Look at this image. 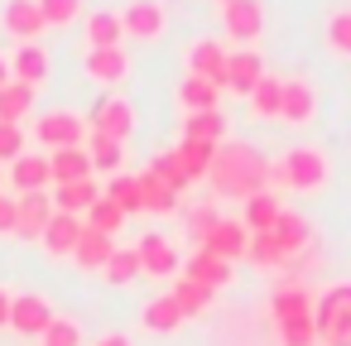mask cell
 I'll return each instance as SVG.
<instances>
[{
    "label": "cell",
    "mask_w": 351,
    "mask_h": 346,
    "mask_svg": "<svg viewBox=\"0 0 351 346\" xmlns=\"http://www.w3.org/2000/svg\"><path fill=\"white\" fill-rule=\"evenodd\" d=\"M87 226H92V231H106V236H116V231L125 226V212H121V207H116V202L101 193V197L87 207Z\"/></svg>",
    "instance_id": "obj_39"
},
{
    "label": "cell",
    "mask_w": 351,
    "mask_h": 346,
    "mask_svg": "<svg viewBox=\"0 0 351 346\" xmlns=\"http://www.w3.org/2000/svg\"><path fill=\"white\" fill-rule=\"evenodd\" d=\"M135 250H140V269H145V274H154V279H178V274H183V260H178L173 240H164L159 231H149Z\"/></svg>",
    "instance_id": "obj_12"
},
{
    "label": "cell",
    "mask_w": 351,
    "mask_h": 346,
    "mask_svg": "<svg viewBox=\"0 0 351 346\" xmlns=\"http://www.w3.org/2000/svg\"><path fill=\"white\" fill-rule=\"evenodd\" d=\"M101 193H106L125 217H130V212H145V193H140V178H135V173H111V183H106Z\"/></svg>",
    "instance_id": "obj_31"
},
{
    "label": "cell",
    "mask_w": 351,
    "mask_h": 346,
    "mask_svg": "<svg viewBox=\"0 0 351 346\" xmlns=\"http://www.w3.org/2000/svg\"><path fill=\"white\" fill-rule=\"evenodd\" d=\"M0 25H5L20 44H39L44 29H49L44 10H39V0H5V10H0Z\"/></svg>",
    "instance_id": "obj_8"
},
{
    "label": "cell",
    "mask_w": 351,
    "mask_h": 346,
    "mask_svg": "<svg viewBox=\"0 0 351 346\" xmlns=\"http://www.w3.org/2000/svg\"><path fill=\"white\" fill-rule=\"evenodd\" d=\"M231 274H236V269H231V260H217V255H207V250H197V255L183 264V279H193V284H202V288H212V293H217V288H226V284H231Z\"/></svg>",
    "instance_id": "obj_23"
},
{
    "label": "cell",
    "mask_w": 351,
    "mask_h": 346,
    "mask_svg": "<svg viewBox=\"0 0 351 346\" xmlns=\"http://www.w3.org/2000/svg\"><path fill=\"white\" fill-rule=\"evenodd\" d=\"M149 173H154V178H164V183H169L173 193H183V188H188V178H183V173H178V164H173V149H164V154H154V164H149Z\"/></svg>",
    "instance_id": "obj_47"
},
{
    "label": "cell",
    "mask_w": 351,
    "mask_h": 346,
    "mask_svg": "<svg viewBox=\"0 0 351 346\" xmlns=\"http://www.w3.org/2000/svg\"><path fill=\"white\" fill-rule=\"evenodd\" d=\"M34 111V87H25V82H5L0 87V121H10V125H20V116H29Z\"/></svg>",
    "instance_id": "obj_33"
},
{
    "label": "cell",
    "mask_w": 351,
    "mask_h": 346,
    "mask_svg": "<svg viewBox=\"0 0 351 346\" xmlns=\"http://www.w3.org/2000/svg\"><path fill=\"white\" fill-rule=\"evenodd\" d=\"M82 226H87L82 217H68V212H53L39 240H44V250H49V255H73V250H77V236H82Z\"/></svg>",
    "instance_id": "obj_22"
},
{
    "label": "cell",
    "mask_w": 351,
    "mask_h": 346,
    "mask_svg": "<svg viewBox=\"0 0 351 346\" xmlns=\"http://www.w3.org/2000/svg\"><path fill=\"white\" fill-rule=\"evenodd\" d=\"M279 97H284V77H260L255 82V92H250V106H255V116H265V121H279Z\"/></svg>",
    "instance_id": "obj_36"
},
{
    "label": "cell",
    "mask_w": 351,
    "mask_h": 346,
    "mask_svg": "<svg viewBox=\"0 0 351 346\" xmlns=\"http://www.w3.org/2000/svg\"><path fill=\"white\" fill-rule=\"evenodd\" d=\"M53 317H58V312H53V303H49L44 293H15V298H10V327H15L20 336H44Z\"/></svg>",
    "instance_id": "obj_6"
},
{
    "label": "cell",
    "mask_w": 351,
    "mask_h": 346,
    "mask_svg": "<svg viewBox=\"0 0 351 346\" xmlns=\"http://www.w3.org/2000/svg\"><path fill=\"white\" fill-rule=\"evenodd\" d=\"M279 212H284V202L274 197V193H255L250 202H245V231H274V221H279Z\"/></svg>",
    "instance_id": "obj_32"
},
{
    "label": "cell",
    "mask_w": 351,
    "mask_h": 346,
    "mask_svg": "<svg viewBox=\"0 0 351 346\" xmlns=\"http://www.w3.org/2000/svg\"><path fill=\"white\" fill-rule=\"evenodd\" d=\"M140 193H145V212H159V217H164V212H173V207H178V193H173L164 178H154L149 169L140 173Z\"/></svg>",
    "instance_id": "obj_37"
},
{
    "label": "cell",
    "mask_w": 351,
    "mask_h": 346,
    "mask_svg": "<svg viewBox=\"0 0 351 346\" xmlns=\"http://www.w3.org/2000/svg\"><path fill=\"white\" fill-rule=\"evenodd\" d=\"M49 173H53V188H58V183L92 178V154H87V145H73V149H49Z\"/></svg>",
    "instance_id": "obj_21"
},
{
    "label": "cell",
    "mask_w": 351,
    "mask_h": 346,
    "mask_svg": "<svg viewBox=\"0 0 351 346\" xmlns=\"http://www.w3.org/2000/svg\"><path fill=\"white\" fill-rule=\"evenodd\" d=\"M149 332H178L183 327V308L173 303V293H159V298H149L145 303V317H140Z\"/></svg>",
    "instance_id": "obj_30"
},
{
    "label": "cell",
    "mask_w": 351,
    "mask_h": 346,
    "mask_svg": "<svg viewBox=\"0 0 351 346\" xmlns=\"http://www.w3.org/2000/svg\"><path fill=\"white\" fill-rule=\"evenodd\" d=\"M317 111V92L308 77H284V97H279V121L289 125H308Z\"/></svg>",
    "instance_id": "obj_14"
},
{
    "label": "cell",
    "mask_w": 351,
    "mask_h": 346,
    "mask_svg": "<svg viewBox=\"0 0 351 346\" xmlns=\"http://www.w3.org/2000/svg\"><path fill=\"white\" fill-rule=\"evenodd\" d=\"M169 293H173V303L183 308V317H202V312L212 308V288H202V284H193V279H183V274L173 279Z\"/></svg>",
    "instance_id": "obj_34"
},
{
    "label": "cell",
    "mask_w": 351,
    "mask_h": 346,
    "mask_svg": "<svg viewBox=\"0 0 351 346\" xmlns=\"http://www.w3.org/2000/svg\"><path fill=\"white\" fill-rule=\"evenodd\" d=\"M121 25H125V39H159L164 25H169V10L164 0H125L121 5Z\"/></svg>",
    "instance_id": "obj_5"
},
{
    "label": "cell",
    "mask_w": 351,
    "mask_h": 346,
    "mask_svg": "<svg viewBox=\"0 0 351 346\" xmlns=\"http://www.w3.org/2000/svg\"><path fill=\"white\" fill-rule=\"evenodd\" d=\"M10 82V63H5V53H0V87Z\"/></svg>",
    "instance_id": "obj_51"
},
{
    "label": "cell",
    "mask_w": 351,
    "mask_h": 346,
    "mask_svg": "<svg viewBox=\"0 0 351 346\" xmlns=\"http://www.w3.org/2000/svg\"><path fill=\"white\" fill-rule=\"evenodd\" d=\"M207 183L217 197H241L250 202L255 193L269 188V159L245 145V140H221L217 154H212V169H207Z\"/></svg>",
    "instance_id": "obj_1"
},
{
    "label": "cell",
    "mask_w": 351,
    "mask_h": 346,
    "mask_svg": "<svg viewBox=\"0 0 351 346\" xmlns=\"http://www.w3.org/2000/svg\"><path fill=\"white\" fill-rule=\"evenodd\" d=\"M269 317L274 322H289V317H313V293L303 284H279L274 298H269Z\"/></svg>",
    "instance_id": "obj_26"
},
{
    "label": "cell",
    "mask_w": 351,
    "mask_h": 346,
    "mask_svg": "<svg viewBox=\"0 0 351 346\" xmlns=\"http://www.w3.org/2000/svg\"><path fill=\"white\" fill-rule=\"evenodd\" d=\"M178 101H183V111H217L221 87L207 82V77H183L178 82Z\"/></svg>",
    "instance_id": "obj_29"
},
{
    "label": "cell",
    "mask_w": 351,
    "mask_h": 346,
    "mask_svg": "<svg viewBox=\"0 0 351 346\" xmlns=\"http://www.w3.org/2000/svg\"><path fill=\"white\" fill-rule=\"evenodd\" d=\"M39 341H44V346H82V327H77L73 317H53Z\"/></svg>",
    "instance_id": "obj_43"
},
{
    "label": "cell",
    "mask_w": 351,
    "mask_h": 346,
    "mask_svg": "<svg viewBox=\"0 0 351 346\" xmlns=\"http://www.w3.org/2000/svg\"><path fill=\"white\" fill-rule=\"evenodd\" d=\"M212 154H217V145H207V140H178V145H173V164H178V173H183L188 183H193V178H207Z\"/></svg>",
    "instance_id": "obj_25"
},
{
    "label": "cell",
    "mask_w": 351,
    "mask_h": 346,
    "mask_svg": "<svg viewBox=\"0 0 351 346\" xmlns=\"http://www.w3.org/2000/svg\"><path fill=\"white\" fill-rule=\"evenodd\" d=\"M313 327L317 346H351V284H332L322 298H313Z\"/></svg>",
    "instance_id": "obj_3"
},
{
    "label": "cell",
    "mask_w": 351,
    "mask_h": 346,
    "mask_svg": "<svg viewBox=\"0 0 351 346\" xmlns=\"http://www.w3.org/2000/svg\"><path fill=\"white\" fill-rule=\"evenodd\" d=\"M188 77H207V82L226 87V49L217 39H197L188 49Z\"/></svg>",
    "instance_id": "obj_16"
},
{
    "label": "cell",
    "mask_w": 351,
    "mask_h": 346,
    "mask_svg": "<svg viewBox=\"0 0 351 346\" xmlns=\"http://www.w3.org/2000/svg\"><path fill=\"white\" fill-rule=\"evenodd\" d=\"M260 77H265V63H260L255 49H236V53H226V87H231V92L250 97Z\"/></svg>",
    "instance_id": "obj_18"
},
{
    "label": "cell",
    "mask_w": 351,
    "mask_h": 346,
    "mask_svg": "<svg viewBox=\"0 0 351 346\" xmlns=\"http://www.w3.org/2000/svg\"><path fill=\"white\" fill-rule=\"evenodd\" d=\"M221 221V212L212 207V202H197V207H188V236H197V245L212 236V226Z\"/></svg>",
    "instance_id": "obj_42"
},
{
    "label": "cell",
    "mask_w": 351,
    "mask_h": 346,
    "mask_svg": "<svg viewBox=\"0 0 351 346\" xmlns=\"http://www.w3.org/2000/svg\"><path fill=\"white\" fill-rule=\"evenodd\" d=\"M34 140L44 149H73V145H87V121L77 111H44L39 125H34Z\"/></svg>",
    "instance_id": "obj_4"
},
{
    "label": "cell",
    "mask_w": 351,
    "mask_h": 346,
    "mask_svg": "<svg viewBox=\"0 0 351 346\" xmlns=\"http://www.w3.org/2000/svg\"><path fill=\"white\" fill-rule=\"evenodd\" d=\"M5 63H10V77L25 82V87H34V92L49 82V68H53L44 44H15V53H10Z\"/></svg>",
    "instance_id": "obj_13"
},
{
    "label": "cell",
    "mask_w": 351,
    "mask_h": 346,
    "mask_svg": "<svg viewBox=\"0 0 351 346\" xmlns=\"http://www.w3.org/2000/svg\"><path fill=\"white\" fill-rule=\"evenodd\" d=\"M274 240H279L284 260H293V255H303V250L313 245V221H308L303 212H279V221H274Z\"/></svg>",
    "instance_id": "obj_20"
},
{
    "label": "cell",
    "mask_w": 351,
    "mask_h": 346,
    "mask_svg": "<svg viewBox=\"0 0 351 346\" xmlns=\"http://www.w3.org/2000/svg\"><path fill=\"white\" fill-rule=\"evenodd\" d=\"M0 231L15 236V197H5V193H0Z\"/></svg>",
    "instance_id": "obj_48"
},
{
    "label": "cell",
    "mask_w": 351,
    "mask_h": 346,
    "mask_svg": "<svg viewBox=\"0 0 351 346\" xmlns=\"http://www.w3.org/2000/svg\"><path fill=\"white\" fill-rule=\"evenodd\" d=\"M221 25H226V39H241V49H250V39H260L265 29V5L260 0H226Z\"/></svg>",
    "instance_id": "obj_7"
},
{
    "label": "cell",
    "mask_w": 351,
    "mask_h": 346,
    "mask_svg": "<svg viewBox=\"0 0 351 346\" xmlns=\"http://www.w3.org/2000/svg\"><path fill=\"white\" fill-rule=\"evenodd\" d=\"M92 346H130V336H121V332H106V336H97Z\"/></svg>",
    "instance_id": "obj_50"
},
{
    "label": "cell",
    "mask_w": 351,
    "mask_h": 346,
    "mask_svg": "<svg viewBox=\"0 0 351 346\" xmlns=\"http://www.w3.org/2000/svg\"><path fill=\"white\" fill-rule=\"evenodd\" d=\"M111 250H116V240H111L106 231H92V226H82V236H77V250H73V260H77L82 269H106Z\"/></svg>",
    "instance_id": "obj_27"
},
{
    "label": "cell",
    "mask_w": 351,
    "mask_h": 346,
    "mask_svg": "<svg viewBox=\"0 0 351 346\" xmlns=\"http://www.w3.org/2000/svg\"><path fill=\"white\" fill-rule=\"evenodd\" d=\"M183 140L221 145V140H226V116H221V106H217V111H188V116H183Z\"/></svg>",
    "instance_id": "obj_28"
},
{
    "label": "cell",
    "mask_w": 351,
    "mask_h": 346,
    "mask_svg": "<svg viewBox=\"0 0 351 346\" xmlns=\"http://www.w3.org/2000/svg\"><path fill=\"white\" fill-rule=\"evenodd\" d=\"M0 183H5V173H0Z\"/></svg>",
    "instance_id": "obj_53"
},
{
    "label": "cell",
    "mask_w": 351,
    "mask_h": 346,
    "mask_svg": "<svg viewBox=\"0 0 351 346\" xmlns=\"http://www.w3.org/2000/svg\"><path fill=\"white\" fill-rule=\"evenodd\" d=\"M92 130L97 135H111V140H130V130H135V106L125 101V97H101L97 106H92Z\"/></svg>",
    "instance_id": "obj_9"
},
{
    "label": "cell",
    "mask_w": 351,
    "mask_h": 346,
    "mask_svg": "<svg viewBox=\"0 0 351 346\" xmlns=\"http://www.w3.org/2000/svg\"><path fill=\"white\" fill-rule=\"evenodd\" d=\"M53 212H68V217H87V207L101 197V183L97 178H77V183H58L53 193Z\"/></svg>",
    "instance_id": "obj_19"
},
{
    "label": "cell",
    "mask_w": 351,
    "mask_h": 346,
    "mask_svg": "<svg viewBox=\"0 0 351 346\" xmlns=\"http://www.w3.org/2000/svg\"><path fill=\"white\" fill-rule=\"evenodd\" d=\"M25 154V130L10 125V121H0V164H15Z\"/></svg>",
    "instance_id": "obj_45"
},
{
    "label": "cell",
    "mask_w": 351,
    "mask_h": 346,
    "mask_svg": "<svg viewBox=\"0 0 351 346\" xmlns=\"http://www.w3.org/2000/svg\"><path fill=\"white\" fill-rule=\"evenodd\" d=\"M39 10L49 25H73L82 15V0H39Z\"/></svg>",
    "instance_id": "obj_46"
},
{
    "label": "cell",
    "mask_w": 351,
    "mask_h": 346,
    "mask_svg": "<svg viewBox=\"0 0 351 346\" xmlns=\"http://www.w3.org/2000/svg\"><path fill=\"white\" fill-rule=\"evenodd\" d=\"M49 217H53V197L49 193H20L15 197V236L20 240H39Z\"/></svg>",
    "instance_id": "obj_11"
},
{
    "label": "cell",
    "mask_w": 351,
    "mask_h": 346,
    "mask_svg": "<svg viewBox=\"0 0 351 346\" xmlns=\"http://www.w3.org/2000/svg\"><path fill=\"white\" fill-rule=\"evenodd\" d=\"M327 44H332L341 58H351V10H337V15L327 20Z\"/></svg>",
    "instance_id": "obj_44"
},
{
    "label": "cell",
    "mask_w": 351,
    "mask_h": 346,
    "mask_svg": "<svg viewBox=\"0 0 351 346\" xmlns=\"http://www.w3.org/2000/svg\"><path fill=\"white\" fill-rule=\"evenodd\" d=\"M82 73H87L92 82H101V87L125 82V77H130V53H125V44H121V49H87V53H82Z\"/></svg>",
    "instance_id": "obj_10"
},
{
    "label": "cell",
    "mask_w": 351,
    "mask_h": 346,
    "mask_svg": "<svg viewBox=\"0 0 351 346\" xmlns=\"http://www.w3.org/2000/svg\"><path fill=\"white\" fill-rule=\"evenodd\" d=\"M121 44H125L121 10H92L87 15V49H121Z\"/></svg>",
    "instance_id": "obj_24"
},
{
    "label": "cell",
    "mask_w": 351,
    "mask_h": 346,
    "mask_svg": "<svg viewBox=\"0 0 351 346\" xmlns=\"http://www.w3.org/2000/svg\"><path fill=\"white\" fill-rule=\"evenodd\" d=\"M101 274H106L111 284H130V279H140V274H145V269H140V250H135V245H130V250H121V245H116Z\"/></svg>",
    "instance_id": "obj_40"
},
{
    "label": "cell",
    "mask_w": 351,
    "mask_h": 346,
    "mask_svg": "<svg viewBox=\"0 0 351 346\" xmlns=\"http://www.w3.org/2000/svg\"><path fill=\"white\" fill-rule=\"evenodd\" d=\"M327 173H332V169H327V154L313 149V145H298V149H289L284 159L269 164V183H274V188H293V193L322 188Z\"/></svg>",
    "instance_id": "obj_2"
},
{
    "label": "cell",
    "mask_w": 351,
    "mask_h": 346,
    "mask_svg": "<svg viewBox=\"0 0 351 346\" xmlns=\"http://www.w3.org/2000/svg\"><path fill=\"white\" fill-rule=\"evenodd\" d=\"M274 327H279V346H317L313 317H289V322H274Z\"/></svg>",
    "instance_id": "obj_41"
},
{
    "label": "cell",
    "mask_w": 351,
    "mask_h": 346,
    "mask_svg": "<svg viewBox=\"0 0 351 346\" xmlns=\"http://www.w3.org/2000/svg\"><path fill=\"white\" fill-rule=\"evenodd\" d=\"M245 245H250V231H245V221H231V217H221L217 226H212V236L202 240V250L207 255H217V260H245Z\"/></svg>",
    "instance_id": "obj_15"
},
{
    "label": "cell",
    "mask_w": 351,
    "mask_h": 346,
    "mask_svg": "<svg viewBox=\"0 0 351 346\" xmlns=\"http://www.w3.org/2000/svg\"><path fill=\"white\" fill-rule=\"evenodd\" d=\"M87 154H92V173H97V169H101V173H116V169H121V159H125V145H121V140H111V135H97V130H92Z\"/></svg>",
    "instance_id": "obj_35"
},
{
    "label": "cell",
    "mask_w": 351,
    "mask_h": 346,
    "mask_svg": "<svg viewBox=\"0 0 351 346\" xmlns=\"http://www.w3.org/2000/svg\"><path fill=\"white\" fill-rule=\"evenodd\" d=\"M10 298H15L10 288H0V327H10Z\"/></svg>",
    "instance_id": "obj_49"
},
{
    "label": "cell",
    "mask_w": 351,
    "mask_h": 346,
    "mask_svg": "<svg viewBox=\"0 0 351 346\" xmlns=\"http://www.w3.org/2000/svg\"><path fill=\"white\" fill-rule=\"evenodd\" d=\"M245 260H250V264H260V269H279V264H284V250H279L274 231H250Z\"/></svg>",
    "instance_id": "obj_38"
},
{
    "label": "cell",
    "mask_w": 351,
    "mask_h": 346,
    "mask_svg": "<svg viewBox=\"0 0 351 346\" xmlns=\"http://www.w3.org/2000/svg\"><path fill=\"white\" fill-rule=\"evenodd\" d=\"M217 5H226V0H217Z\"/></svg>",
    "instance_id": "obj_52"
},
{
    "label": "cell",
    "mask_w": 351,
    "mask_h": 346,
    "mask_svg": "<svg viewBox=\"0 0 351 346\" xmlns=\"http://www.w3.org/2000/svg\"><path fill=\"white\" fill-rule=\"evenodd\" d=\"M10 188L15 193H49V183H53V173H49V154H20L15 164H10Z\"/></svg>",
    "instance_id": "obj_17"
}]
</instances>
